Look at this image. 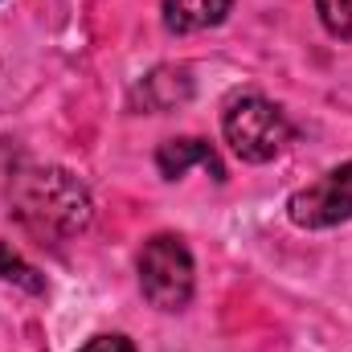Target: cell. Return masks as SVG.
I'll return each mask as SVG.
<instances>
[{"label":"cell","mask_w":352,"mask_h":352,"mask_svg":"<svg viewBox=\"0 0 352 352\" xmlns=\"http://www.w3.org/2000/svg\"><path fill=\"white\" fill-rule=\"evenodd\" d=\"M192 98V74L188 66H156L148 78H140L131 87V107L148 111V115H164L180 102Z\"/></svg>","instance_id":"obj_5"},{"label":"cell","mask_w":352,"mask_h":352,"mask_svg":"<svg viewBox=\"0 0 352 352\" xmlns=\"http://www.w3.org/2000/svg\"><path fill=\"white\" fill-rule=\"evenodd\" d=\"M221 135H226V144H230V152L238 160L270 164L295 140V123L287 119V111L278 102L246 90V94H230L226 98V107H221Z\"/></svg>","instance_id":"obj_2"},{"label":"cell","mask_w":352,"mask_h":352,"mask_svg":"<svg viewBox=\"0 0 352 352\" xmlns=\"http://www.w3.org/2000/svg\"><path fill=\"white\" fill-rule=\"evenodd\" d=\"M156 168H160V176H164V180H180L188 168H205V173L213 176L217 184L226 180V164H221V156H217L205 140H197V135L164 140V144L156 148Z\"/></svg>","instance_id":"obj_6"},{"label":"cell","mask_w":352,"mask_h":352,"mask_svg":"<svg viewBox=\"0 0 352 352\" xmlns=\"http://www.w3.org/2000/svg\"><path fill=\"white\" fill-rule=\"evenodd\" d=\"M78 352H135V344L123 332H102V336H90Z\"/></svg>","instance_id":"obj_10"},{"label":"cell","mask_w":352,"mask_h":352,"mask_svg":"<svg viewBox=\"0 0 352 352\" xmlns=\"http://www.w3.org/2000/svg\"><path fill=\"white\" fill-rule=\"evenodd\" d=\"M197 287L192 250L180 234H156L140 250V291L156 311H184Z\"/></svg>","instance_id":"obj_3"},{"label":"cell","mask_w":352,"mask_h":352,"mask_svg":"<svg viewBox=\"0 0 352 352\" xmlns=\"http://www.w3.org/2000/svg\"><path fill=\"white\" fill-rule=\"evenodd\" d=\"M0 278H8V283H16V287H25L29 295H41L45 291V278L37 274V266H29L8 242H0Z\"/></svg>","instance_id":"obj_8"},{"label":"cell","mask_w":352,"mask_h":352,"mask_svg":"<svg viewBox=\"0 0 352 352\" xmlns=\"http://www.w3.org/2000/svg\"><path fill=\"white\" fill-rule=\"evenodd\" d=\"M4 197H8V213L41 242H66L82 234L94 217L87 184L58 164L16 168L4 184Z\"/></svg>","instance_id":"obj_1"},{"label":"cell","mask_w":352,"mask_h":352,"mask_svg":"<svg viewBox=\"0 0 352 352\" xmlns=\"http://www.w3.org/2000/svg\"><path fill=\"white\" fill-rule=\"evenodd\" d=\"M287 217L299 230H332V226L349 221L352 217V164L328 168L311 184H303L299 192H291Z\"/></svg>","instance_id":"obj_4"},{"label":"cell","mask_w":352,"mask_h":352,"mask_svg":"<svg viewBox=\"0 0 352 352\" xmlns=\"http://www.w3.org/2000/svg\"><path fill=\"white\" fill-rule=\"evenodd\" d=\"M234 0H164V29L168 33H201L230 16Z\"/></svg>","instance_id":"obj_7"},{"label":"cell","mask_w":352,"mask_h":352,"mask_svg":"<svg viewBox=\"0 0 352 352\" xmlns=\"http://www.w3.org/2000/svg\"><path fill=\"white\" fill-rule=\"evenodd\" d=\"M316 12L332 37H352V0H316Z\"/></svg>","instance_id":"obj_9"}]
</instances>
